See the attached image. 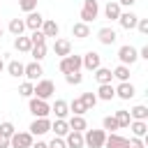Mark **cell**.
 Listing matches in <instances>:
<instances>
[{
    "mask_svg": "<svg viewBox=\"0 0 148 148\" xmlns=\"http://www.w3.org/2000/svg\"><path fill=\"white\" fill-rule=\"evenodd\" d=\"M106 130H83V146L88 148H104Z\"/></svg>",
    "mask_w": 148,
    "mask_h": 148,
    "instance_id": "6da1fadb",
    "label": "cell"
},
{
    "mask_svg": "<svg viewBox=\"0 0 148 148\" xmlns=\"http://www.w3.org/2000/svg\"><path fill=\"white\" fill-rule=\"evenodd\" d=\"M30 102H28V109H30V113L35 116V118H49V113H51V104L46 102V99H39V97H28Z\"/></svg>",
    "mask_w": 148,
    "mask_h": 148,
    "instance_id": "7a4b0ae2",
    "label": "cell"
},
{
    "mask_svg": "<svg viewBox=\"0 0 148 148\" xmlns=\"http://www.w3.org/2000/svg\"><path fill=\"white\" fill-rule=\"evenodd\" d=\"M35 97H39V99H51L53 95H56V83L51 81V79H39L37 81V86H35V92H32Z\"/></svg>",
    "mask_w": 148,
    "mask_h": 148,
    "instance_id": "3957f363",
    "label": "cell"
},
{
    "mask_svg": "<svg viewBox=\"0 0 148 148\" xmlns=\"http://www.w3.org/2000/svg\"><path fill=\"white\" fill-rule=\"evenodd\" d=\"M118 60H120V65L132 67V65L139 60V51H136L132 44H123V46L118 49Z\"/></svg>",
    "mask_w": 148,
    "mask_h": 148,
    "instance_id": "277c9868",
    "label": "cell"
},
{
    "mask_svg": "<svg viewBox=\"0 0 148 148\" xmlns=\"http://www.w3.org/2000/svg\"><path fill=\"white\" fill-rule=\"evenodd\" d=\"M58 69L62 72V74H69V72H81V56H65V58H60V65H58Z\"/></svg>",
    "mask_w": 148,
    "mask_h": 148,
    "instance_id": "5b68a950",
    "label": "cell"
},
{
    "mask_svg": "<svg viewBox=\"0 0 148 148\" xmlns=\"http://www.w3.org/2000/svg\"><path fill=\"white\" fill-rule=\"evenodd\" d=\"M97 14H99V5H97V0H83V7H81V21H83V23H90V21L97 18Z\"/></svg>",
    "mask_w": 148,
    "mask_h": 148,
    "instance_id": "8992f818",
    "label": "cell"
},
{
    "mask_svg": "<svg viewBox=\"0 0 148 148\" xmlns=\"http://www.w3.org/2000/svg\"><path fill=\"white\" fill-rule=\"evenodd\" d=\"M30 146H32L30 132H14L9 136V148H30Z\"/></svg>",
    "mask_w": 148,
    "mask_h": 148,
    "instance_id": "52a82bcc",
    "label": "cell"
},
{
    "mask_svg": "<svg viewBox=\"0 0 148 148\" xmlns=\"http://www.w3.org/2000/svg\"><path fill=\"white\" fill-rule=\"evenodd\" d=\"M28 130H30L32 136H44L46 132H51V120L49 118H35Z\"/></svg>",
    "mask_w": 148,
    "mask_h": 148,
    "instance_id": "ba28073f",
    "label": "cell"
},
{
    "mask_svg": "<svg viewBox=\"0 0 148 148\" xmlns=\"http://www.w3.org/2000/svg\"><path fill=\"white\" fill-rule=\"evenodd\" d=\"M102 65V56L97 51H88L86 56H81V67H86L88 72H95Z\"/></svg>",
    "mask_w": 148,
    "mask_h": 148,
    "instance_id": "9c48e42d",
    "label": "cell"
},
{
    "mask_svg": "<svg viewBox=\"0 0 148 148\" xmlns=\"http://www.w3.org/2000/svg\"><path fill=\"white\" fill-rule=\"evenodd\" d=\"M42 74H44V69H42V62H37V60H32V62H28L23 67V76L28 81H39Z\"/></svg>",
    "mask_w": 148,
    "mask_h": 148,
    "instance_id": "30bf717a",
    "label": "cell"
},
{
    "mask_svg": "<svg viewBox=\"0 0 148 148\" xmlns=\"http://www.w3.org/2000/svg\"><path fill=\"white\" fill-rule=\"evenodd\" d=\"M127 143H130V139L127 136H120L116 132L106 134V139H104V148H127Z\"/></svg>",
    "mask_w": 148,
    "mask_h": 148,
    "instance_id": "8fae6325",
    "label": "cell"
},
{
    "mask_svg": "<svg viewBox=\"0 0 148 148\" xmlns=\"http://www.w3.org/2000/svg\"><path fill=\"white\" fill-rule=\"evenodd\" d=\"M23 23H25V28H28V30H39V28H42V23H44V16L35 9V12H28V16L23 18Z\"/></svg>",
    "mask_w": 148,
    "mask_h": 148,
    "instance_id": "7c38bea8",
    "label": "cell"
},
{
    "mask_svg": "<svg viewBox=\"0 0 148 148\" xmlns=\"http://www.w3.org/2000/svg\"><path fill=\"white\" fill-rule=\"evenodd\" d=\"M97 39H99V44H104V46H111V44L118 39V35H116V30H113L111 25H106V28H99V32H97Z\"/></svg>",
    "mask_w": 148,
    "mask_h": 148,
    "instance_id": "4fadbf2b",
    "label": "cell"
},
{
    "mask_svg": "<svg viewBox=\"0 0 148 148\" xmlns=\"http://www.w3.org/2000/svg\"><path fill=\"white\" fill-rule=\"evenodd\" d=\"M136 21H139V16H136L134 12H120V16H118V23H120V28H125V30H132V28H136Z\"/></svg>",
    "mask_w": 148,
    "mask_h": 148,
    "instance_id": "5bb4252c",
    "label": "cell"
},
{
    "mask_svg": "<svg viewBox=\"0 0 148 148\" xmlns=\"http://www.w3.org/2000/svg\"><path fill=\"white\" fill-rule=\"evenodd\" d=\"M53 53L60 56V58L69 56V53H72V42H69V39H60V37H56V42H53Z\"/></svg>",
    "mask_w": 148,
    "mask_h": 148,
    "instance_id": "9a60e30c",
    "label": "cell"
},
{
    "mask_svg": "<svg viewBox=\"0 0 148 148\" xmlns=\"http://www.w3.org/2000/svg\"><path fill=\"white\" fill-rule=\"evenodd\" d=\"M62 139H65L67 148H83V132H74V130H69Z\"/></svg>",
    "mask_w": 148,
    "mask_h": 148,
    "instance_id": "2e32d148",
    "label": "cell"
},
{
    "mask_svg": "<svg viewBox=\"0 0 148 148\" xmlns=\"http://www.w3.org/2000/svg\"><path fill=\"white\" fill-rule=\"evenodd\" d=\"M134 95H136V90L130 81H120V86L116 88V97H120V99H132Z\"/></svg>",
    "mask_w": 148,
    "mask_h": 148,
    "instance_id": "e0dca14e",
    "label": "cell"
},
{
    "mask_svg": "<svg viewBox=\"0 0 148 148\" xmlns=\"http://www.w3.org/2000/svg\"><path fill=\"white\" fill-rule=\"evenodd\" d=\"M42 32H44V37H58V32H60V25L53 21V18H44V23H42V28H39Z\"/></svg>",
    "mask_w": 148,
    "mask_h": 148,
    "instance_id": "ac0fdd59",
    "label": "cell"
},
{
    "mask_svg": "<svg viewBox=\"0 0 148 148\" xmlns=\"http://www.w3.org/2000/svg\"><path fill=\"white\" fill-rule=\"evenodd\" d=\"M97 99H104V102H111L113 97H116V88L111 86V83H99V88H97Z\"/></svg>",
    "mask_w": 148,
    "mask_h": 148,
    "instance_id": "d6986e66",
    "label": "cell"
},
{
    "mask_svg": "<svg viewBox=\"0 0 148 148\" xmlns=\"http://www.w3.org/2000/svg\"><path fill=\"white\" fill-rule=\"evenodd\" d=\"M51 113H56V118H67L69 116V104L65 99H56L51 104Z\"/></svg>",
    "mask_w": 148,
    "mask_h": 148,
    "instance_id": "ffe728a7",
    "label": "cell"
},
{
    "mask_svg": "<svg viewBox=\"0 0 148 148\" xmlns=\"http://www.w3.org/2000/svg\"><path fill=\"white\" fill-rule=\"evenodd\" d=\"M120 12H123V7H120V5L116 2V0H113V2L109 0V2H106V7H104V16H106L109 21H118Z\"/></svg>",
    "mask_w": 148,
    "mask_h": 148,
    "instance_id": "44dd1931",
    "label": "cell"
},
{
    "mask_svg": "<svg viewBox=\"0 0 148 148\" xmlns=\"http://www.w3.org/2000/svg\"><path fill=\"white\" fill-rule=\"evenodd\" d=\"M67 125H69V130H74V132H83V130H88L86 118H83V116H74V113L67 118Z\"/></svg>",
    "mask_w": 148,
    "mask_h": 148,
    "instance_id": "7402d4cb",
    "label": "cell"
},
{
    "mask_svg": "<svg viewBox=\"0 0 148 148\" xmlns=\"http://www.w3.org/2000/svg\"><path fill=\"white\" fill-rule=\"evenodd\" d=\"M51 132H53L56 136H65V134L69 132V125H67V118H56V120L51 123Z\"/></svg>",
    "mask_w": 148,
    "mask_h": 148,
    "instance_id": "603a6c76",
    "label": "cell"
},
{
    "mask_svg": "<svg viewBox=\"0 0 148 148\" xmlns=\"http://www.w3.org/2000/svg\"><path fill=\"white\" fill-rule=\"evenodd\" d=\"M72 35H74L76 39H86V37H90V25L83 23V21H79V23L72 25Z\"/></svg>",
    "mask_w": 148,
    "mask_h": 148,
    "instance_id": "cb8c5ba5",
    "label": "cell"
},
{
    "mask_svg": "<svg viewBox=\"0 0 148 148\" xmlns=\"http://www.w3.org/2000/svg\"><path fill=\"white\" fill-rule=\"evenodd\" d=\"M130 130H132V134L134 136H146V132H148V120H132L130 125H127Z\"/></svg>",
    "mask_w": 148,
    "mask_h": 148,
    "instance_id": "d4e9b609",
    "label": "cell"
},
{
    "mask_svg": "<svg viewBox=\"0 0 148 148\" xmlns=\"http://www.w3.org/2000/svg\"><path fill=\"white\" fill-rule=\"evenodd\" d=\"M14 49H16V51H21V53H30V49H32L30 37H23V35L14 37Z\"/></svg>",
    "mask_w": 148,
    "mask_h": 148,
    "instance_id": "484cf974",
    "label": "cell"
},
{
    "mask_svg": "<svg viewBox=\"0 0 148 148\" xmlns=\"http://www.w3.org/2000/svg\"><path fill=\"white\" fill-rule=\"evenodd\" d=\"M95 79H97V83H111L113 81V74H111V69H106V67H97L95 69Z\"/></svg>",
    "mask_w": 148,
    "mask_h": 148,
    "instance_id": "4316f807",
    "label": "cell"
},
{
    "mask_svg": "<svg viewBox=\"0 0 148 148\" xmlns=\"http://www.w3.org/2000/svg\"><path fill=\"white\" fill-rule=\"evenodd\" d=\"M130 116H132V120H148V106L136 104L130 109Z\"/></svg>",
    "mask_w": 148,
    "mask_h": 148,
    "instance_id": "83f0119b",
    "label": "cell"
},
{
    "mask_svg": "<svg viewBox=\"0 0 148 148\" xmlns=\"http://www.w3.org/2000/svg\"><path fill=\"white\" fill-rule=\"evenodd\" d=\"M30 56H32L37 62H42V60L46 58V42H42V44H32V49H30Z\"/></svg>",
    "mask_w": 148,
    "mask_h": 148,
    "instance_id": "f1b7e54d",
    "label": "cell"
},
{
    "mask_svg": "<svg viewBox=\"0 0 148 148\" xmlns=\"http://www.w3.org/2000/svg\"><path fill=\"white\" fill-rule=\"evenodd\" d=\"M23 62L21 60H12V62H7V72H9V76H14V79H18V76H23Z\"/></svg>",
    "mask_w": 148,
    "mask_h": 148,
    "instance_id": "f546056e",
    "label": "cell"
},
{
    "mask_svg": "<svg viewBox=\"0 0 148 148\" xmlns=\"http://www.w3.org/2000/svg\"><path fill=\"white\" fill-rule=\"evenodd\" d=\"M113 118L118 120V127H127V125L132 123V116H130V111H127V109L116 111V113H113Z\"/></svg>",
    "mask_w": 148,
    "mask_h": 148,
    "instance_id": "4dcf8cb0",
    "label": "cell"
},
{
    "mask_svg": "<svg viewBox=\"0 0 148 148\" xmlns=\"http://www.w3.org/2000/svg\"><path fill=\"white\" fill-rule=\"evenodd\" d=\"M23 30H25V23H23V18H12V21H9V32H12L14 37L23 35Z\"/></svg>",
    "mask_w": 148,
    "mask_h": 148,
    "instance_id": "1f68e13d",
    "label": "cell"
},
{
    "mask_svg": "<svg viewBox=\"0 0 148 148\" xmlns=\"http://www.w3.org/2000/svg\"><path fill=\"white\" fill-rule=\"evenodd\" d=\"M69 111H72L74 116H83V113H86L88 109H86V104L81 102V97H74V99L69 102Z\"/></svg>",
    "mask_w": 148,
    "mask_h": 148,
    "instance_id": "d6a6232c",
    "label": "cell"
},
{
    "mask_svg": "<svg viewBox=\"0 0 148 148\" xmlns=\"http://www.w3.org/2000/svg\"><path fill=\"white\" fill-rule=\"evenodd\" d=\"M111 74H113V79H118V81H130V67H127V65H118Z\"/></svg>",
    "mask_w": 148,
    "mask_h": 148,
    "instance_id": "836d02e7",
    "label": "cell"
},
{
    "mask_svg": "<svg viewBox=\"0 0 148 148\" xmlns=\"http://www.w3.org/2000/svg\"><path fill=\"white\" fill-rule=\"evenodd\" d=\"M102 130L116 132V130H120V127H118V120H116L113 116H104V118H102Z\"/></svg>",
    "mask_w": 148,
    "mask_h": 148,
    "instance_id": "e575fe53",
    "label": "cell"
},
{
    "mask_svg": "<svg viewBox=\"0 0 148 148\" xmlns=\"http://www.w3.org/2000/svg\"><path fill=\"white\" fill-rule=\"evenodd\" d=\"M32 92H35V83L32 81H25V83L18 86V95L21 97H32Z\"/></svg>",
    "mask_w": 148,
    "mask_h": 148,
    "instance_id": "d590c367",
    "label": "cell"
},
{
    "mask_svg": "<svg viewBox=\"0 0 148 148\" xmlns=\"http://www.w3.org/2000/svg\"><path fill=\"white\" fill-rule=\"evenodd\" d=\"M81 102H83V104H86V109L90 111V109L97 104V95H95V92H83V95H81Z\"/></svg>",
    "mask_w": 148,
    "mask_h": 148,
    "instance_id": "8d00e7d4",
    "label": "cell"
},
{
    "mask_svg": "<svg viewBox=\"0 0 148 148\" xmlns=\"http://www.w3.org/2000/svg\"><path fill=\"white\" fill-rule=\"evenodd\" d=\"M65 81H67L69 86H79V83L83 81V74H81V72H69V74H65Z\"/></svg>",
    "mask_w": 148,
    "mask_h": 148,
    "instance_id": "74e56055",
    "label": "cell"
},
{
    "mask_svg": "<svg viewBox=\"0 0 148 148\" xmlns=\"http://www.w3.org/2000/svg\"><path fill=\"white\" fill-rule=\"evenodd\" d=\"M16 132V127L9 123V120H5V123H0V134H5V136H12Z\"/></svg>",
    "mask_w": 148,
    "mask_h": 148,
    "instance_id": "f35d334b",
    "label": "cell"
},
{
    "mask_svg": "<svg viewBox=\"0 0 148 148\" xmlns=\"http://www.w3.org/2000/svg\"><path fill=\"white\" fill-rule=\"evenodd\" d=\"M18 7L23 12H35L37 9V0H18Z\"/></svg>",
    "mask_w": 148,
    "mask_h": 148,
    "instance_id": "ab89813d",
    "label": "cell"
},
{
    "mask_svg": "<svg viewBox=\"0 0 148 148\" xmlns=\"http://www.w3.org/2000/svg\"><path fill=\"white\" fill-rule=\"evenodd\" d=\"M30 42H32V44H42V42H46V37H44V32H42V30H32Z\"/></svg>",
    "mask_w": 148,
    "mask_h": 148,
    "instance_id": "60d3db41",
    "label": "cell"
},
{
    "mask_svg": "<svg viewBox=\"0 0 148 148\" xmlns=\"http://www.w3.org/2000/svg\"><path fill=\"white\" fill-rule=\"evenodd\" d=\"M49 148H67V143H65L62 136H53V139L49 141Z\"/></svg>",
    "mask_w": 148,
    "mask_h": 148,
    "instance_id": "b9f144b4",
    "label": "cell"
},
{
    "mask_svg": "<svg viewBox=\"0 0 148 148\" xmlns=\"http://www.w3.org/2000/svg\"><path fill=\"white\" fill-rule=\"evenodd\" d=\"M127 148H146V143H143V139H141V136H132V139H130V143H127Z\"/></svg>",
    "mask_w": 148,
    "mask_h": 148,
    "instance_id": "7bdbcfd3",
    "label": "cell"
},
{
    "mask_svg": "<svg viewBox=\"0 0 148 148\" xmlns=\"http://www.w3.org/2000/svg\"><path fill=\"white\" fill-rule=\"evenodd\" d=\"M136 28H139L141 35H148V18H139L136 21Z\"/></svg>",
    "mask_w": 148,
    "mask_h": 148,
    "instance_id": "ee69618b",
    "label": "cell"
},
{
    "mask_svg": "<svg viewBox=\"0 0 148 148\" xmlns=\"http://www.w3.org/2000/svg\"><path fill=\"white\" fill-rule=\"evenodd\" d=\"M0 148H9V136L0 134Z\"/></svg>",
    "mask_w": 148,
    "mask_h": 148,
    "instance_id": "f6af8a7d",
    "label": "cell"
},
{
    "mask_svg": "<svg viewBox=\"0 0 148 148\" xmlns=\"http://www.w3.org/2000/svg\"><path fill=\"white\" fill-rule=\"evenodd\" d=\"M116 2H118L120 7H132V5L136 2V0H116Z\"/></svg>",
    "mask_w": 148,
    "mask_h": 148,
    "instance_id": "bcb514c9",
    "label": "cell"
},
{
    "mask_svg": "<svg viewBox=\"0 0 148 148\" xmlns=\"http://www.w3.org/2000/svg\"><path fill=\"white\" fill-rule=\"evenodd\" d=\"M139 58L148 60V46H141V51H139Z\"/></svg>",
    "mask_w": 148,
    "mask_h": 148,
    "instance_id": "7dc6e473",
    "label": "cell"
},
{
    "mask_svg": "<svg viewBox=\"0 0 148 148\" xmlns=\"http://www.w3.org/2000/svg\"><path fill=\"white\" fill-rule=\"evenodd\" d=\"M30 148H49V143H46V141H37V143L32 141V146H30Z\"/></svg>",
    "mask_w": 148,
    "mask_h": 148,
    "instance_id": "c3c4849f",
    "label": "cell"
},
{
    "mask_svg": "<svg viewBox=\"0 0 148 148\" xmlns=\"http://www.w3.org/2000/svg\"><path fill=\"white\" fill-rule=\"evenodd\" d=\"M2 69H5V60L0 58V72H2Z\"/></svg>",
    "mask_w": 148,
    "mask_h": 148,
    "instance_id": "681fc988",
    "label": "cell"
},
{
    "mask_svg": "<svg viewBox=\"0 0 148 148\" xmlns=\"http://www.w3.org/2000/svg\"><path fill=\"white\" fill-rule=\"evenodd\" d=\"M0 37H2V23H0Z\"/></svg>",
    "mask_w": 148,
    "mask_h": 148,
    "instance_id": "f907efd6",
    "label": "cell"
}]
</instances>
